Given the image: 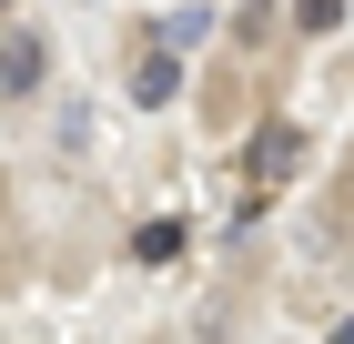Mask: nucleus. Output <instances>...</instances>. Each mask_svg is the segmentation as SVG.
I'll return each instance as SVG.
<instances>
[{
    "label": "nucleus",
    "mask_w": 354,
    "mask_h": 344,
    "mask_svg": "<svg viewBox=\"0 0 354 344\" xmlns=\"http://www.w3.org/2000/svg\"><path fill=\"white\" fill-rule=\"evenodd\" d=\"M334 344H354V314H344V324H334Z\"/></svg>",
    "instance_id": "nucleus-7"
},
{
    "label": "nucleus",
    "mask_w": 354,
    "mask_h": 344,
    "mask_svg": "<svg viewBox=\"0 0 354 344\" xmlns=\"http://www.w3.org/2000/svg\"><path fill=\"white\" fill-rule=\"evenodd\" d=\"M213 30V10H162V30H152V51H192Z\"/></svg>",
    "instance_id": "nucleus-4"
},
{
    "label": "nucleus",
    "mask_w": 354,
    "mask_h": 344,
    "mask_svg": "<svg viewBox=\"0 0 354 344\" xmlns=\"http://www.w3.org/2000/svg\"><path fill=\"white\" fill-rule=\"evenodd\" d=\"M294 21H304V30H334V21H344V0H294Z\"/></svg>",
    "instance_id": "nucleus-6"
},
{
    "label": "nucleus",
    "mask_w": 354,
    "mask_h": 344,
    "mask_svg": "<svg viewBox=\"0 0 354 344\" xmlns=\"http://www.w3.org/2000/svg\"><path fill=\"white\" fill-rule=\"evenodd\" d=\"M41 71H51V51L30 30H0V91H41Z\"/></svg>",
    "instance_id": "nucleus-2"
},
{
    "label": "nucleus",
    "mask_w": 354,
    "mask_h": 344,
    "mask_svg": "<svg viewBox=\"0 0 354 344\" xmlns=\"http://www.w3.org/2000/svg\"><path fill=\"white\" fill-rule=\"evenodd\" d=\"M0 10H10V0H0Z\"/></svg>",
    "instance_id": "nucleus-8"
},
{
    "label": "nucleus",
    "mask_w": 354,
    "mask_h": 344,
    "mask_svg": "<svg viewBox=\"0 0 354 344\" xmlns=\"http://www.w3.org/2000/svg\"><path fill=\"white\" fill-rule=\"evenodd\" d=\"M172 253H183V223H142L132 233V264H172Z\"/></svg>",
    "instance_id": "nucleus-5"
},
{
    "label": "nucleus",
    "mask_w": 354,
    "mask_h": 344,
    "mask_svg": "<svg viewBox=\"0 0 354 344\" xmlns=\"http://www.w3.org/2000/svg\"><path fill=\"white\" fill-rule=\"evenodd\" d=\"M294 162H304V132H294V122H263V132H253V152H243V172H253V203H263V192L283 183ZM253 203H243V212H253Z\"/></svg>",
    "instance_id": "nucleus-1"
},
{
    "label": "nucleus",
    "mask_w": 354,
    "mask_h": 344,
    "mask_svg": "<svg viewBox=\"0 0 354 344\" xmlns=\"http://www.w3.org/2000/svg\"><path fill=\"white\" fill-rule=\"evenodd\" d=\"M172 91H183V61H172V51H152V61L132 71V102H142V111H162Z\"/></svg>",
    "instance_id": "nucleus-3"
}]
</instances>
